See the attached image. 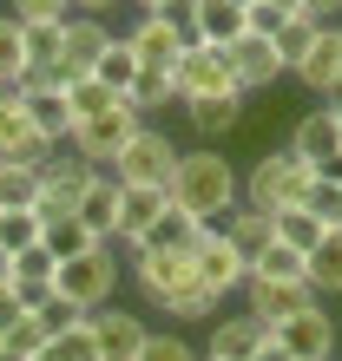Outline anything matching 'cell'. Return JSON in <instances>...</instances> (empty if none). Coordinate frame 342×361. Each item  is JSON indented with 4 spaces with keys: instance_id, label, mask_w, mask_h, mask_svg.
<instances>
[{
    "instance_id": "6da1fadb",
    "label": "cell",
    "mask_w": 342,
    "mask_h": 361,
    "mask_svg": "<svg viewBox=\"0 0 342 361\" xmlns=\"http://www.w3.org/2000/svg\"><path fill=\"white\" fill-rule=\"evenodd\" d=\"M171 204L178 210H191L198 224H224L230 210L244 204V171L230 164L224 152H178V171H171Z\"/></svg>"
},
{
    "instance_id": "7a4b0ae2",
    "label": "cell",
    "mask_w": 342,
    "mask_h": 361,
    "mask_svg": "<svg viewBox=\"0 0 342 361\" xmlns=\"http://www.w3.org/2000/svg\"><path fill=\"white\" fill-rule=\"evenodd\" d=\"M309 178H316V171L290 152V145H283V152H264V158L244 171V204H250V210H264V217H276V210L303 204Z\"/></svg>"
},
{
    "instance_id": "3957f363",
    "label": "cell",
    "mask_w": 342,
    "mask_h": 361,
    "mask_svg": "<svg viewBox=\"0 0 342 361\" xmlns=\"http://www.w3.org/2000/svg\"><path fill=\"white\" fill-rule=\"evenodd\" d=\"M66 302H79L86 315H99V309H112V289H119V257H112V243H99V250H86V257L73 263H59V283H53Z\"/></svg>"
},
{
    "instance_id": "277c9868",
    "label": "cell",
    "mask_w": 342,
    "mask_h": 361,
    "mask_svg": "<svg viewBox=\"0 0 342 361\" xmlns=\"http://www.w3.org/2000/svg\"><path fill=\"white\" fill-rule=\"evenodd\" d=\"M105 171L119 178V190H132V184H158V190H165V184H171V171H178V145H171L158 125H145V132L125 145V152L105 164Z\"/></svg>"
},
{
    "instance_id": "5b68a950",
    "label": "cell",
    "mask_w": 342,
    "mask_h": 361,
    "mask_svg": "<svg viewBox=\"0 0 342 361\" xmlns=\"http://www.w3.org/2000/svg\"><path fill=\"white\" fill-rule=\"evenodd\" d=\"M171 92H178V105L184 99H211V92H237V73H230L224 47H204V39H198V47H184L178 66H171Z\"/></svg>"
},
{
    "instance_id": "8992f818",
    "label": "cell",
    "mask_w": 342,
    "mask_h": 361,
    "mask_svg": "<svg viewBox=\"0 0 342 361\" xmlns=\"http://www.w3.org/2000/svg\"><path fill=\"white\" fill-rule=\"evenodd\" d=\"M93 178H99V164H86L79 152L73 158H47V164H40V217H73V210H79V197H86V190H93Z\"/></svg>"
},
{
    "instance_id": "52a82bcc",
    "label": "cell",
    "mask_w": 342,
    "mask_h": 361,
    "mask_svg": "<svg viewBox=\"0 0 342 361\" xmlns=\"http://www.w3.org/2000/svg\"><path fill=\"white\" fill-rule=\"evenodd\" d=\"M138 132H145V118L132 112V105H112V112L86 118L79 132H73V152H79L86 164H99V171H105V164H112V158H119V152H125V145H132Z\"/></svg>"
},
{
    "instance_id": "ba28073f",
    "label": "cell",
    "mask_w": 342,
    "mask_h": 361,
    "mask_svg": "<svg viewBox=\"0 0 342 361\" xmlns=\"http://www.w3.org/2000/svg\"><path fill=\"white\" fill-rule=\"evenodd\" d=\"M20 112H27V125L53 145V152H66L73 132H79V125H73V105H66V92H59L53 79H27V92H20Z\"/></svg>"
},
{
    "instance_id": "9c48e42d",
    "label": "cell",
    "mask_w": 342,
    "mask_h": 361,
    "mask_svg": "<svg viewBox=\"0 0 342 361\" xmlns=\"http://www.w3.org/2000/svg\"><path fill=\"white\" fill-rule=\"evenodd\" d=\"M290 152L309 164V171H336L342 164V118L329 112V105H316V112H303L290 125Z\"/></svg>"
},
{
    "instance_id": "30bf717a",
    "label": "cell",
    "mask_w": 342,
    "mask_h": 361,
    "mask_svg": "<svg viewBox=\"0 0 342 361\" xmlns=\"http://www.w3.org/2000/svg\"><path fill=\"white\" fill-rule=\"evenodd\" d=\"M270 335L290 348V361H336V322H329L323 302L303 309V315H290V322H276Z\"/></svg>"
},
{
    "instance_id": "8fae6325",
    "label": "cell",
    "mask_w": 342,
    "mask_h": 361,
    "mask_svg": "<svg viewBox=\"0 0 342 361\" xmlns=\"http://www.w3.org/2000/svg\"><path fill=\"white\" fill-rule=\"evenodd\" d=\"M125 47L138 53V66H145V73H171V66H178V53L191 47V39L171 27L165 13H138V20H132V33H125Z\"/></svg>"
},
{
    "instance_id": "7c38bea8",
    "label": "cell",
    "mask_w": 342,
    "mask_h": 361,
    "mask_svg": "<svg viewBox=\"0 0 342 361\" xmlns=\"http://www.w3.org/2000/svg\"><path fill=\"white\" fill-rule=\"evenodd\" d=\"M244 309L264 329H276V322H290V315L316 309V289L309 283H264V276H250V283H244Z\"/></svg>"
},
{
    "instance_id": "4fadbf2b",
    "label": "cell",
    "mask_w": 342,
    "mask_h": 361,
    "mask_svg": "<svg viewBox=\"0 0 342 361\" xmlns=\"http://www.w3.org/2000/svg\"><path fill=\"white\" fill-rule=\"evenodd\" d=\"M112 47V27L105 20H93V13H73L66 20V59H59V73H53V86H66V79H86L99 66V53Z\"/></svg>"
},
{
    "instance_id": "5bb4252c",
    "label": "cell",
    "mask_w": 342,
    "mask_h": 361,
    "mask_svg": "<svg viewBox=\"0 0 342 361\" xmlns=\"http://www.w3.org/2000/svg\"><path fill=\"white\" fill-rule=\"evenodd\" d=\"M224 59H230V73H237V92H264V86L283 79V53H276V39H264V33H244L237 47H224Z\"/></svg>"
},
{
    "instance_id": "9a60e30c",
    "label": "cell",
    "mask_w": 342,
    "mask_h": 361,
    "mask_svg": "<svg viewBox=\"0 0 342 361\" xmlns=\"http://www.w3.org/2000/svg\"><path fill=\"white\" fill-rule=\"evenodd\" d=\"M191 269H198V283H204L211 295H230V289L244 295V283H250L244 257H237V250H230V243L218 237V230H204V243L191 250Z\"/></svg>"
},
{
    "instance_id": "2e32d148",
    "label": "cell",
    "mask_w": 342,
    "mask_h": 361,
    "mask_svg": "<svg viewBox=\"0 0 342 361\" xmlns=\"http://www.w3.org/2000/svg\"><path fill=\"white\" fill-rule=\"evenodd\" d=\"M264 342H270V329L256 322L250 309H237V315H218V322H211V342H204V355H211V361H250Z\"/></svg>"
},
{
    "instance_id": "e0dca14e",
    "label": "cell",
    "mask_w": 342,
    "mask_h": 361,
    "mask_svg": "<svg viewBox=\"0 0 342 361\" xmlns=\"http://www.w3.org/2000/svg\"><path fill=\"white\" fill-rule=\"evenodd\" d=\"M145 329L132 309H99L93 315V348H99V361H138V348H145Z\"/></svg>"
},
{
    "instance_id": "ac0fdd59",
    "label": "cell",
    "mask_w": 342,
    "mask_h": 361,
    "mask_svg": "<svg viewBox=\"0 0 342 361\" xmlns=\"http://www.w3.org/2000/svg\"><path fill=\"white\" fill-rule=\"evenodd\" d=\"M336 73H342V20L336 27H316V39H309V53L290 66V79H303L309 92H336Z\"/></svg>"
},
{
    "instance_id": "d6986e66",
    "label": "cell",
    "mask_w": 342,
    "mask_h": 361,
    "mask_svg": "<svg viewBox=\"0 0 342 361\" xmlns=\"http://www.w3.org/2000/svg\"><path fill=\"white\" fill-rule=\"evenodd\" d=\"M165 210H171V190H158V184H132V190H119V230H112V237H119L125 250H138V237L165 217Z\"/></svg>"
},
{
    "instance_id": "ffe728a7",
    "label": "cell",
    "mask_w": 342,
    "mask_h": 361,
    "mask_svg": "<svg viewBox=\"0 0 342 361\" xmlns=\"http://www.w3.org/2000/svg\"><path fill=\"white\" fill-rule=\"evenodd\" d=\"M191 276H198V269H191V257H158V250H138V257H132V283L152 295L158 309L191 283Z\"/></svg>"
},
{
    "instance_id": "44dd1931",
    "label": "cell",
    "mask_w": 342,
    "mask_h": 361,
    "mask_svg": "<svg viewBox=\"0 0 342 361\" xmlns=\"http://www.w3.org/2000/svg\"><path fill=\"white\" fill-rule=\"evenodd\" d=\"M204 230H211V224H198L191 210H178V204H171L165 217L138 237V250H158V257H191V250L204 243ZM138 250H132V257H138Z\"/></svg>"
},
{
    "instance_id": "7402d4cb",
    "label": "cell",
    "mask_w": 342,
    "mask_h": 361,
    "mask_svg": "<svg viewBox=\"0 0 342 361\" xmlns=\"http://www.w3.org/2000/svg\"><path fill=\"white\" fill-rule=\"evenodd\" d=\"M184 125L198 138H230L244 125V99L237 92H211V99H184Z\"/></svg>"
},
{
    "instance_id": "603a6c76",
    "label": "cell",
    "mask_w": 342,
    "mask_h": 361,
    "mask_svg": "<svg viewBox=\"0 0 342 361\" xmlns=\"http://www.w3.org/2000/svg\"><path fill=\"white\" fill-rule=\"evenodd\" d=\"M47 158H53V145L27 125L20 105H7L0 112V164H47Z\"/></svg>"
},
{
    "instance_id": "cb8c5ba5",
    "label": "cell",
    "mask_w": 342,
    "mask_h": 361,
    "mask_svg": "<svg viewBox=\"0 0 342 361\" xmlns=\"http://www.w3.org/2000/svg\"><path fill=\"white\" fill-rule=\"evenodd\" d=\"M211 230H218V237H224V243L244 257V269H250V263L270 250V217H264V210H250V204H237L224 224H211Z\"/></svg>"
},
{
    "instance_id": "d4e9b609",
    "label": "cell",
    "mask_w": 342,
    "mask_h": 361,
    "mask_svg": "<svg viewBox=\"0 0 342 361\" xmlns=\"http://www.w3.org/2000/svg\"><path fill=\"white\" fill-rule=\"evenodd\" d=\"M73 217L93 230L99 243H112V230H119V178H112V171H99V178H93V190L79 197V210H73Z\"/></svg>"
},
{
    "instance_id": "484cf974",
    "label": "cell",
    "mask_w": 342,
    "mask_h": 361,
    "mask_svg": "<svg viewBox=\"0 0 342 361\" xmlns=\"http://www.w3.org/2000/svg\"><path fill=\"white\" fill-rule=\"evenodd\" d=\"M53 283H59V263L47 257V250H27V257H13V295L27 309H40L53 295Z\"/></svg>"
},
{
    "instance_id": "4316f807",
    "label": "cell",
    "mask_w": 342,
    "mask_h": 361,
    "mask_svg": "<svg viewBox=\"0 0 342 361\" xmlns=\"http://www.w3.org/2000/svg\"><path fill=\"white\" fill-rule=\"evenodd\" d=\"M198 39L204 47H237L244 39V7L237 0H198Z\"/></svg>"
},
{
    "instance_id": "83f0119b",
    "label": "cell",
    "mask_w": 342,
    "mask_h": 361,
    "mask_svg": "<svg viewBox=\"0 0 342 361\" xmlns=\"http://www.w3.org/2000/svg\"><path fill=\"white\" fill-rule=\"evenodd\" d=\"M303 283L316 289V302H323V295H342V230H329V237L309 250V269H303Z\"/></svg>"
},
{
    "instance_id": "f1b7e54d",
    "label": "cell",
    "mask_w": 342,
    "mask_h": 361,
    "mask_svg": "<svg viewBox=\"0 0 342 361\" xmlns=\"http://www.w3.org/2000/svg\"><path fill=\"white\" fill-rule=\"evenodd\" d=\"M40 250H47L53 263H73V257H86V250H99V237H93L79 217H53L47 237H40Z\"/></svg>"
},
{
    "instance_id": "f546056e",
    "label": "cell",
    "mask_w": 342,
    "mask_h": 361,
    "mask_svg": "<svg viewBox=\"0 0 342 361\" xmlns=\"http://www.w3.org/2000/svg\"><path fill=\"white\" fill-rule=\"evenodd\" d=\"M59 92H66V105H73V125H86V118H99V112H112V105H125V99L105 86V79H93V73H86V79H66Z\"/></svg>"
},
{
    "instance_id": "4dcf8cb0",
    "label": "cell",
    "mask_w": 342,
    "mask_h": 361,
    "mask_svg": "<svg viewBox=\"0 0 342 361\" xmlns=\"http://www.w3.org/2000/svg\"><path fill=\"white\" fill-rule=\"evenodd\" d=\"M270 237H276V243H290V250H303V257H309V250L323 243L329 230L316 224V217H309L303 204H290V210H276V217H270Z\"/></svg>"
},
{
    "instance_id": "1f68e13d",
    "label": "cell",
    "mask_w": 342,
    "mask_h": 361,
    "mask_svg": "<svg viewBox=\"0 0 342 361\" xmlns=\"http://www.w3.org/2000/svg\"><path fill=\"white\" fill-rule=\"evenodd\" d=\"M303 210L323 230H342V171H316L309 190H303Z\"/></svg>"
},
{
    "instance_id": "d6a6232c",
    "label": "cell",
    "mask_w": 342,
    "mask_h": 361,
    "mask_svg": "<svg viewBox=\"0 0 342 361\" xmlns=\"http://www.w3.org/2000/svg\"><path fill=\"white\" fill-rule=\"evenodd\" d=\"M40 237H47V217H40V210H0V250H7V257L40 250Z\"/></svg>"
},
{
    "instance_id": "836d02e7",
    "label": "cell",
    "mask_w": 342,
    "mask_h": 361,
    "mask_svg": "<svg viewBox=\"0 0 342 361\" xmlns=\"http://www.w3.org/2000/svg\"><path fill=\"white\" fill-rule=\"evenodd\" d=\"M0 210H40V164H0Z\"/></svg>"
},
{
    "instance_id": "e575fe53",
    "label": "cell",
    "mask_w": 342,
    "mask_h": 361,
    "mask_svg": "<svg viewBox=\"0 0 342 361\" xmlns=\"http://www.w3.org/2000/svg\"><path fill=\"white\" fill-rule=\"evenodd\" d=\"M171 99H178V92H171V73H138L132 86H125V105H132V112H138L145 125H152Z\"/></svg>"
},
{
    "instance_id": "d590c367",
    "label": "cell",
    "mask_w": 342,
    "mask_h": 361,
    "mask_svg": "<svg viewBox=\"0 0 342 361\" xmlns=\"http://www.w3.org/2000/svg\"><path fill=\"white\" fill-rule=\"evenodd\" d=\"M303 269H309V257L303 250H290V243H276L270 237V250L250 263V276H264V283H303Z\"/></svg>"
},
{
    "instance_id": "8d00e7d4",
    "label": "cell",
    "mask_w": 342,
    "mask_h": 361,
    "mask_svg": "<svg viewBox=\"0 0 342 361\" xmlns=\"http://www.w3.org/2000/svg\"><path fill=\"white\" fill-rule=\"evenodd\" d=\"M138 73H145V66H138V53H132V47H125V39L112 33V47L99 53V66H93V79H105V86H112V92L125 99V86H132Z\"/></svg>"
},
{
    "instance_id": "74e56055",
    "label": "cell",
    "mask_w": 342,
    "mask_h": 361,
    "mask_svg": "<svg viewBox=\"0 0 342 361\" xmlns=\"http://www.w3.org/2000/svg\"><path fill=\"white\" fill-rule=\"evenodd\" d=\"M0 348H7V355H20V361H40V355L53 348V335L40 329V315L27 309V315H20V322L7 329V335H0Z\"/></svg>"
},
{
    "instance_id": "f35d334b",
    "label": "cell",
    "mask_w": 342,
    "mask_h": 361,
    "mask_svg": "<svg viewBox=\"0 0 342 361\" xmlns=\"http://www.w3.org/2000/svg\"><path fill=\"white\" fill-rule=\"evenodd\" d=\"M33 315H40V329H47L53 342H59V335H66V329H79V322H86V309H79V302H66V295H59V289H53V295H47V302H40Z\"/></svg>"
},
{
    "instance_id": "ab89813d",
    "label": "cell",
    "mask_w": 342,
    "mask_h": 361,
    "mask_svg": "<svg viewBox=\"0 0 342 361\" xmlns=\"http://www.w3.org/2000/svg\"><path fill=\"white\" fill-rule=\"evenodd\" d=\"M40 361H99V348H93V315H86L79 329H66V335H59V342L40 355Z\"/></svg>"
},
{
    "instance_id": "60d3db41",
    "label": "cell",
    "mask_w": 342,
    "mask_h": 361,
    "mask_svg": "<svg viewBox=\"0 0 342 361\" xmlns=\"http://www.w3.org/2000/svg\"><path fill=\"white\" fill-rule=\"evenodd\" d=\"M0 79H27V47H20L13 13H0Z\"/></svg>"
},
{
    "instance_id": "b9f144b4",
    "label": "cell",
    "mask_w": 342,
    "mask_h": 361,
    "mask_svg": "<svg viewBox=\"0 0 342 361\" xmlns=\"http://www.w3.org/2000/svg\"><path fill=\"white\" fill-rule=\"evenodd\" d=\"M7 13L20 27H33V20H53V27H66L73 20V0H7Z\"/></svg>"
},
{
    "instance_id": "7bdbcfd3",
    "label": "cell",
    "mask_w": 342,
    "mask_h": 361,
    "mask_svg": "<svg viewBox=\"0 0 342 361\" xmlns=\"http://www.w3.org/2000/svg\"><path fill=\"white\" fill-rule=\"evenodd\" d=\"M138 361H204V355L191 348L184 335H145V348H138Z\"/></svg>"
},
{
    "instance_id": "ee69618b",
    "label": "cell",
    "mask_w": 342,
    "mask_h": 361,
    "mask_svg": "<svg viewBox=\"0 0 342 361\" xmlns=\"http://www.w3.org/2000/svg\"><path fill=\"white\" fill-rule=\"evenodd\" d=\"M309 39H316V20H290V27L276 33V53H283V73H290L296 59L309 53Z\"/></svg>"
},
{
    "instance_id": "f6af8a7d",
    "label": "cell",
    "mask_w": 342,
    "mask_h": 361,
    "mask_svg": "<svg viewBox=\"0 0 342 361\" xmlns=\"http://www.w3.org/2000/svg\"><path fill=\"white\" fill-rule=\"evenodd\" d=\"M20 315H27V302L13 295V283H0V335H7V329L20 322Z\"/></svg>"
},
{
    "instance_id": "bcb514c9",
    "label": "cell",
    "mask_w": 342,
    "mask_h": 361,
    "mask_svg": "<svg viewBox=\"0 0 342 361\" xmlns=\"http://www.w3.org/2000/svg\"><path fill=\"white\" fill-rule=\"evenodd\" d=\"M303 20H316V27H336V20H342V0H303Z\"/></svg>"
},
{
    "instance_id": "7dc6e473",
    "label": "cell",
    "mask_w": 342,
    "mask_h": 361,
    "mask_svg": "<svg viewBox=\"0 0 342 361\" xmlns=\"http://www.w3.org/2000/svg\"><path fill=\"white\" fill-rule=\"evenodd\" d=\"M250 361H290V348H283V342H276V335H270V342H264V348H256Z\"/></svg>"
},
{
    "instance_id": "c3c4849f",
    "label": "cell",
    "mask_w": 342,
    "mask_h": 361,
    "mask_svg": "<svg viewBox=\"0 0 342 361\" xmlns=\"http://www.w3.org/2000/svg\"><path fill=\"white\" fill-rule=\"evenodd\" d=\"M112 7H119V0H73V13H93V20H99V13H112Z\"/></svg>"
},
{
    "instance_id": "681fc988",
    "label": "cell",
    "mask_w": 342,
    "mask_h": 361,
    "mask_svg": "<svg viewBox=\"0 0 342 361\" xmlns=\"http://www.w3.org/2000/svg\"><path fill=\"white\" fill-rule=\"evenodd\" d=\"M270 7L283 13V20H303V0H270Z\"/></svg>"
},
{
    "instance_id": "f907efd6",
    "label": "cell",
    "mask_w": 342,
    "mask_h": 361,
    "mask_svg": "<svg viewBox=\"0 0 342 361\" xmlns=\"http://www.w3.org/2000/svg\"><path fill=\"white\" fill-rule=\"evenodd\" d=\"M132 7H138V13H165L171 0H132Z\"/></svg>"
},
{
    "instance_id": "816d5d0a",
    "label": "cell",
    "mask_w": 342,
    "mask_h": 361,
    "mask_svg": "<svg viewBox=\"0 0 342 361\" xmlns=\"http://www.w3.org/2000/svg\"><path fill=\"white\" fill-rule=\"evenodd\" d=\"M0 283H13V257H7V250H0Z\"/></svg>"
},
{
    "instance_id": "f5cc1de1",
    "label": "cell",
    "mask_w": 342,
    "mask_h": 361,
    "mask_svg": "<svg viewBox=\"0 0 342 361\" xmlns=\"http://www.w3.org/2000/svg\"><path fill=\"white\" fill-rule=\"evenodd\" d=\"M323 105H329V112H336V118H342V92H329V99H323Z\"/></svg>"
},
{
    "instance_id": "db71d44e",
    "label": "cell",
    "mask_w": 342,
    "mask_h": 361,
    "mask_svg": "<svg viewBox=\"0 0 342 361\" xmlns=\"http://www.w3.org/2000/svg\"><path fill=\"white\" fill-rule=\"evenodd\" d=\"M0 361H20V355H7V348H0Z\"/></svg>"
},
{
    "instance_id": "11a10c76",
    "label": "cell",
    "mask_w": 342,
    "mask_h": 361,
    "mask_svg": "<svg viewBox=\"0 0 342 361\" xmlns=\"http://www.w3.org/2000/svg\"><path fill=\"white\" fill-rule=\"evenodd\" d=\"M237 7H250V0H237Z\"/></svg>"
},
{
    "instance_id": "9f6ffc18",
    "label": "cell",
    "mask_w": 342,
    "mask_h": 361,
    "mask_svg": "<svg viewBox=\"0 0 342 361\" xmlns=\"http://www.w3.org/2000/svg\"><path fill=\"white\" fill-rule=\"evenodd\" d=\"M336 171H342V164H336Z\"/></svg>"
},
{
    "instance_id": "6f0895ef",
    "label": "cell",
    "mask_w": 342,
    "mask_h": 361,
    "mask_svg": "<svg viewBox=\"0 0 342 361\" xmlns=\"http://www.w3.org/2000/svg\"><path fill=\"white\" fill-rule=\"evenodd\" d=\"M204 361H211V355H204Z\"/></svg>"
}]
</instances>
